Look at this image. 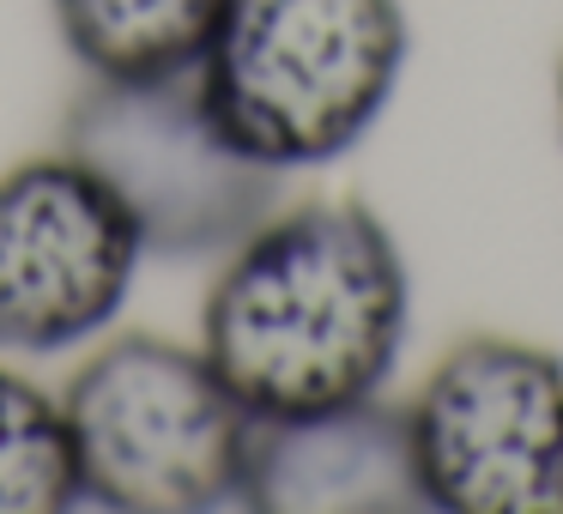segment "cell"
<instances>
[{"mask_svg": "<svg viewBox=\"0 0 563 514\" xmlns=\"http://www.w3.org/2000/svg\"><path fill=\"white\" fill-rule=\"evenodd\" d=\"M412 279L388 224L357 200H303L224 255L200 303V357L249 417L369 400L394 376Z\"/></svg>", "mask_w": 563, "mask_h": 514, "instance_id": "6da1fadb", "label": "cell"}, {"mask_svg": "<svg viewBox=\"0 0 563 514\" xmlns=\"http://www.w3.org/2000/svg\"><path fill=\"white\" fill-rule=\"evenodd\" d=\"M400 0H231L200 55V103L267 170L345 158L406 74Z\"/></svg>", "mask_w": 563, "mask_h": 514, "instance_id": "7a4b0ae2", "label": "cell"}, {"mask_svg": "<svg viewBox=\"0 0 563 514\" xmlns=\"http://www.w3.org/2000/svg\"><path fill=\"white\" fill-rule=\"evenodd\" d=\"M62 412L86 502L122 514L236 509L255 417L200 351L122 333L74 369Z\"/></svg>", "mask_w": 563, "mask_h": 514, "instance_id": "3957f363", "label": "cell"}, {"mask_svg": "<svg viewBox=\"0 0 563 514\" xmlns=\"http://www.w3.org/2000/svg\"><path fill=\"white\" fill-rule=\"evenodd\" d=\"M74 152L140 224L146 255H231L261 219L279 212V170L219 134L200 79H91L62 122Z\"/></svg>", "mask_w": 563, "mask_h": 514, "instance_id": "277c9868", "label": "cell"}, {"mask_svg": "<svg viewBox=\"0 0 563 514\" xmlns=\"http://www.w3.org/2000/svg\"><path fill=\"white\" fill-rule=\"evenodd\" d=\"M437 514H563V357L478 333L406 405Z\"/></svg>", "mask_w": 563, "mask_h": 514, "instance_id": "5b68a950", "label": "cell"}, {"mask_svg": "<svg viewBox=\"0 0 563 514\" xmlns=\"http://www.w3.org/2000/svg\"><path fill=\"white\" fill-rule=\"evenodd\" d=\"M146 260L128 206L74 158H25L0 176V345L67 351L122 315Z\"/></svg>", "mask_w": 563, "mask_h": 514, "instance_id": "8992f818", "label": "cell"}, {"mask_svg": "<svg viewBox=\"0 0 563 514\" xmlns=\"http://www.w3.org/2000/svg\"><path fill=\"white\" fill-rule=\"evenodd\" d=\"M236 509L255 514H418L430 509L400 405L376 393L333 412L255 417Z\"/></svg>", "mask_w": 563, "mask_h": 514, "instance_id": "52a82bcc", "label": "cell"}, {"mask_svg": "<svg viewBox=\"0 0 563 514\" xmlns=\"http://www.w3.org/2000/svg\"><path fill=\"white\" fill-rule=\"evenodd\" d=\"M55 31L91 79L195 74L231 0H49Z\"/></svg>", "mask_w": 563, "mask_h": 514, "instance_id": "ba28073f", "label": "cell"}, {"mask_svg": "<svg viewBox=\"0 0 563 514\" xmlns=\"http://www.w3.org/2000/svg\"><path fill=\"white\" fill-rule=\"evenodd\" d=\"M74 502L86 496L62 400L0 369V514H62Z\"/></svg>", "mask_w": 563, "mask_h": 514, "instance_id": "9c48e42d", "label": "cell"}, {"mask_svg": "<svg viewBox=\"0 0 563 514\" xmlns=\"http://www.w3.org/2000/svg\"><path fill=\"white\" fill-rule=\"evenodd\" d=\"M558 122H563V62H558Z\"/></svg>", "mask_w": 563, "mask_h": 514, "instance_id": "30bf717a", "label": "cell"}]
</instances>
